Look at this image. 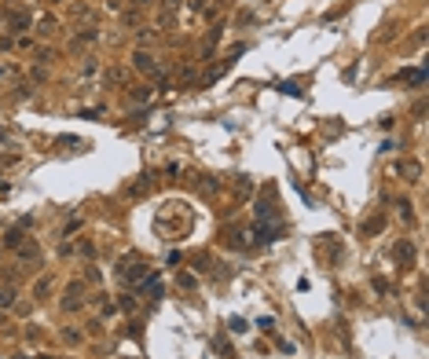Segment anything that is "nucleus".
I'll return each instance as SVG.
<instances>
[{"mask_svg": "<svg viewBox=\"0 0 429 359\" xmlns=\"http://www.w3.org/2000/svg\"><path fill=\"white\" fill-rule=\"evenodd\" d=\"M381 228H385V216H374V220L363 224V235H374V231H381Z\"/></svg>", "mask_w": 429, "mask_h": 359, "instance_id": "nucleus-13", "label": "nucleus"}, {"mask_svg": "<svg viewBox=\"0 0 429 359\" xmlns=\"http://www.w3.org/2000/svg\"><path fill=\"white\" fill-rule=\"evenodd\" d=\"M62 341H66V345H77V341H81V333H77V330H62Z\"/></svg>", "mask_w": 429, "mask_h": 359, "instance_id": "nucleus-17", "label": "nucleus"}, {"mask_svg": "<svg viewBox=\"0 0 429 359\" xmlns=\"http://www.w3.org/2000/svg\"><path fill=\"white\" fill-rule=\"evenodd\" d=\"M279 92H283V96H294V99H301V96H305V92H301L294 81H283V84H279Z\"/></svg>", "mask_w": 429, "mask_h": 359, "instance_id": "nucleus-12", "label": "nucleus"}, {"mask_svg": "<svg viewBox=\"0 0 429 359\" xmlns=\"http://www.w3.org/2000/svg\"><path fill=\"white\" fill-rule=\"evenodd\" d=\"M129 99H132V103H151V88H147V84H139V88H129Z\"/></svg>", "mask_w": 429, "mask_h": 359, "instance_id": "nucleus-6", "label": "nucleus"}, {"mask_svg": "<svg viewBox=\"0 0 429 359\" xmlns=\"http://www.w3.org/2000/svg\"><path fill=\"white\" fill-rule=\"evenodd\" d=\"M107 81H110V84H121L125 74H121V70H110V74H107Z\"/></svg>", "mask_w": 429, "mask_h": 359, "instance_id": "nucleus-20", "label": "nucleus"}, {"mask_svg": "<svg viewBox=\"0 0 429 359\" xmlns=\"http://www.w3.org/2000/svg\"><path fill=\"white\" fill-rule=\"evenodd\" d=\"M77 293H84V290H81V286H70L66 301H62V308H66V311H77Z\"/></svg>", "mask_w": 429, "mask_h": 359, "instance_id": "nucleus-9", "label": "nucleus"}, {"mask_svg": "<svg viewBox=\"0 0 429 359\" xmlns=\"http://www.w3.org/2000/svg\"><path fill=\"white\" fill-rule=\"evenodd\" d=\"M132 66L143 70V74H158V66H154V55H151V51H136V55H132Z\"/></svg>", "mask_w": 429, "mask_h": 359, "instance_id": "nucleus-3", "label": "nucleus"}, {"mask_svg": "<svg viewBox=\"0 0 429 359\" xmlns=\"http://www.w3.org/2000/svg\"><path fill=\"white\" fill-rule=\"evenodd\" d=\"M55 26H59V22H55V15H44V19L37 22V29H41V37H52V33H55Z\"/></svg>", "mask_w": 429, "mask_h": 359, "instance_id": "nucleus-5", "label": "nucleus"}, {"mask_svg": "<svg viewBox=\"0 0 429 359\" xmlns=\"http://www.w3.org/2000/svg\"><path fill=\"white\" fill-rule=\"evenodd\" d=\"M15 297H19V293H15L11 286H0V308H11Z\"/></svg>", "mask_w": 429, "mask_h": 359, "instance_id": "nucleus-10", "label": "nucleus"}, {"mask_svg": "<svg viewBox=\"0 0 429 359\" xmlns=\"http://www.w3.org/2000/svg\"><path fill=\"white\" fill-rule=\"evenodd\" d=\"M4 242H7V246H22V242H26V238H22V231H19V228H15V231H11V235H7Z\"/></svg>", "mask_w": 429, "mask_h": 359, "instance_id": "nucleus-16", "label": "nucleus"}, {"mask_svg": "<svg viewBox=\"0 0 429 359\" xmlns=\"http://www.w3.org/2000/svg\"><path fill=\"white\" fill-rule=\"evenodd\" d=\"M403 81H407V84H422V81H426V70H422V66L403 70Z\"/></svg>", "mask_w": 429, "mask_h": 359, "instance_id": "nucleus-8", "label": "nucleus"}, {"mask_svg": "<svg viewBox=\"0 0 429 359\" xmlns=\"http://www.w3.org/2000/svg\"><path fill=\"white\" fill-rule=\"evenodd\" d=\"M176 282H180L184 290H191V286H194V275H187V271H180V279H176Z\"/></svg>", "mask_w": 429, "mask_h": 359, "instance_id": "nucleus-18", "label": "nucleus"}, {"mask_svg": "<svg viewBox=\"0 0 429 359\" xmlns=\"http://www.w3.org/2000/svg\"><path fill=\"white\" fill-rule=\"evenodd\" d=\"M396 256H400V260H407V264H411V256H415V249H411V242H403V246L396 249Z\"/></svg>", "mask_w": 429, "mask_h": 359, "instance_id": "nucleus-15", "label": "nucleus"}, {"mask_svg": "<svg viewBox=\"0 0 429 359\" xmlns=\"http://www.w3.org/2000/svg\"><path fill=\"white\" fill-rule=\"evenodd\" d=\"M48 290H52V279H37V286H33V297H37V301H44V297H48Z\"/></svg>", "mask_w": 429, "mask_h": 359, "instance_id": "nucleus-11", "label": "nucleus"}, {"mask_svg": "<svg viewBox=\"0 0 429 359\" xmlns=\"http://www.w3.org/2000/svg\"><path fill=\"white\" fill-rule=\"evenodd\" d=\"M19 260H26V264H41V246L37 242H26V246H19Z\"/></svg>", "mask_w": 429, "mask_h": 359, "instance_id": "nucleus-2", "label": "nucleus"}, {"mask_svg": "<svg viewBox=\"0 0 429 359\" xmlns=\"http://www.w3.org/2000/svg\"><path fill=\"white\" fill-rule=\"evenodd\" d=\"M132 4H139V7H147V4H151V0H132Z\"/></svg>", "mask_w": 429, "mask_h": 359, "instance_id": "nucleus-21", "label": "nucleus"}, {"mask_svg": "<svg viewBox=\"0 0 429 359\" xmlns=\"http://www.w3.org/2000/svg\"><path fill=\"white\" fill-rule=\"evenodd\" d=\"M400 176L407 180V183H418V180H422V165H418L415 158H407V161L400 165Z\"/></svg>", "mask_w": 429, "mask_h": 359, "instance_id": "nucleus-4", "label": "nucleus"}, {"mask_svg": "<svg viewBox=\"0 0 429 359\" xmlns=\"http://www.w3.org/2000/svg\"><path fill=\"white\" fill-rule=\"evenodd\" d=\"M96 29H84V33H77V41H74V48H81V44H92V41H96Z\"/></svg>", "mask_w": 429, "mask_h": 359, "instance_id": "nucleus-14", "label": "nucleus"}, {"mask_svg": "<svg viewBox=\"0 0 429 359\" xmlns=\"http://www.w3.org/2000/svg\"><path fill=\"white\" fill-rule=\"evenodd\" d=\"M147 191H151V180L139 176V183H132V187H129V198H143Z\"/></svg>", "mask_w": 429, "mask_h": 359, "instance_id": "nucleus-7", "label": "nucleus"}, {"mask_svg": "<svg viewBox=\"0 0 429 359\" xmlns=\"http://www.w3.org/2000/svg\"><path fill=\"white\" fill-rule=\"evenodd\" d=\"M81 74H84V77H92V74H96V59H84V66H81Z\"/></svg>", "mask_w": 429, "mask_h": 359, "instance_id": "nucleus-19", "label": "nucleus"}, {"mask_svg": "<svg viewBox=\"0 0 429 359\" xmlns=\"http://www.w3.org/2000/svg\"><path fill=\"white\" fill-rule=\"evenodd\" d=\"M7 26H11V33H26V29H29V11H26V7L7 11Z\"/></svg>", "mask_w": 429, "mask_h": 359, "instance_id": "nucleus-1", "label": "nucleus"}]
</instances>
